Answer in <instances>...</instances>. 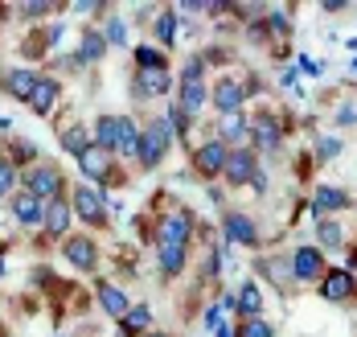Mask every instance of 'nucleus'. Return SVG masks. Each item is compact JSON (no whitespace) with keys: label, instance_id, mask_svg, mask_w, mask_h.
<instances>
[{"label":"nucleus","instance_id":"nucleus-1","mask_svg":"<svg viewBox=\"0 0 357 337\" xmlns=\"http://www.w3.org/2000/svg\"><path fill=\"white\" fill-rule=\"evenodd\" d=\"M169 144H173V123H169L165 115H152L140 128V156H136V160H140L144 169H156V165L165 160Z\"/></svg>","mask_w":357,"mask_h":337},{"label":"nucleus","instance_id":"nucleus-2","mask_svg":"<svg viewBox=\"0 0 357 337\" xmlns=\"http://www.w3.org/2000/svg\"><path fill=\"white\" fill-rule=\"evenodd\" d=\"M189 234H193L189 210H173V214H165L160 226H156V247H160V251H185Z\"/></svg>","mask_w":357,"mask_h":337},{"label":"nucleus","instance_id":"nucleus-3","mask_svg":"<svg viewBox=\"0 0 357 337\" xmlns=\"http://www.w3.org/2000/svg\"><path fill=\"white\" fill-rule=\"evenodd\" d=\"M62 186H66V177H62L54 165H37L33 173L25 177V193H33L37 202H45V206L62 197Z\"/></svg>","mask_w":357,"mask_h":337},{"label":"nucleus","instance_id":"nucleus-4","mask_svg":"<svg viewBox=\"0 0 357 337\" xmlns=\"http://www.w3.org/2000/svg\"><path fill=\"white\" fill-rule=\"evenodd\" d=\"M250 91H255V82H243V78H234V75H222L218 87H214V107L222 115L238 112V107L250 99Z\"/></svg>","mask_w":357,"mask_h":337},{"label":"nucleus","instance_id":"nucleus-5","mask_svg":"<svg viewBox=\"0 0 357 337\" xmlns=\"http://www.w3.org/2000/svg\"><path fill=\"white\" fill-rule=\"evenodd\" d=\"M324 271H328V267H324V251L321 247H312V243L296 247V255H291V276H296L300 284H312V280L321 284Z\"/></svg>","mask_w":357,"mask_h":337},{"label":"nucleus","instance_id":"nucleus-6","mask_svg":"<svg viewBox=\"0 0 357 337\" xmlns=\"http://www.w3.org/2000/svg\"><path fill=\"white\" fill-rule=\"evenodd\" d=\"M263 169H259V160H255V152L250 149H230V156H226V169H222V177L230 181V186H255V177H259Z\"/></svg>","mask_w":357,"mask_h":337},{"label":"nucleus","instance_id":"nucleus-7","mask_svg":"<svg viewBox=\"0 0 357 337\" xmlns=\"http://www.w3.org/2000/svg\"><path fill=\"white\" fill-rule=\"evenodd\" d=\"M226 156H230V149H226L222 140H206V144H197V149H193V169H197L202 177H222Z\"/></svg>","mask_w":357,"mask_h":337},{"label":"nucleus","instance_id":"nucleus-8","mask_svg":"<svg viewBox=\"0 0 357 337\" xmlns=\"http://www.w3.org/2000/svg\"><path fill=\"white\" fill-rule=\"evenodd\" d=\"M357 292V276L349 267H328L321 280V297L333 300V304H341V300H349Z\"/></svg>","mask_w":357,"mask_h":337},{"label":"nucleus","instance_id":"nucleus-9","mask_svg":"<svg viewBox=\"0 0 357 337\" xmlns=\"http://www.w3.org/2000/svg\"><path fill=\"white\" fill-rule=\"evenodd\" d=\"M222 230H226V243H238V247H259V226L250 223L243 210H226V214H222Z\"/></svg>","mask_w":357,"mask_h":337},{"label":"nucleus","instance_id":"nucleus-10","mask_svg":"<svg viewBox=\"0 0 357 337\" xmlns=\"http://www.w3.org/2000/svg\"><path fill=\"white\" fill-rule=\"evenodd\" d=\"M74 214L78 218H86V223H107V197L99 193V189H91V186H78L74 189Z\"/></svg>","mask_w":357,"mask_h":337},{"label":"nucleus","instance_id":"nucleus-11","mask_svg":"<svg viewBox=\"0 0 357 337\" xmlns=\"http://www.w3.org/2000/svg\"><path fill=\"white\" fill-rule=\"evenodd\" d=\"M62 251H66V260H70L78 271H95V263H99V247H95V239H86V234L66 239Z\"/></svg>","mask_w":357,"mask_h":337},{"label":"nucleus","instance_id":"nucleus-12","mask_svg":"<svg viewBox=\"0 0 357 337\" xmlns=\"http://www.w3.org/2000/svg\"><path fill=\"white\" fill-rule=\"evenodd\" d=\"M58 78H50V75H41L37 78V87H33V95H29V112L33 115H50L54 112V103H58Z\"/></svg>","mask_w":357,"mask_h":337},{"label":"nucleus","instance_id":"nucleus-13","mask_svg":"<svg viewBox=\"0 0 357 337\" xmlns=\"http://www.w3.org/2000/svg\"><path fill=\"white\" fill-rule=\"evenodd\" d=\"M13 218L21 226H45V202H37L33 193H17L13 197Z\"/></svg>","mask_w":357,"mask_h":337},{"label":"nucleus","instance_id":"nucleus-14","mask_svg":"<svg viewBox=\"0 0 357 337\" xmlns=\"http://www.w3.org/2000/svg\"><path fill=\"white\" fill-rule=\"evenodd\" d=\"M247 132H250V140H255L259 149H280V140H284V128H280L275 115H259Z\"/></svg>","mask_w":357,"mask_h":337},{"label":"nucleus","instance_id":"nucleus-15","mask_svg":"<svg viewBox=\"0 0 357 337\" xmlns=\"http://www.w3.org/2000/svg\"><path fill=\"white\" fill-rule=\"evenodd\" d=\"M78 165H82V173H86V177H95L99 186H107V181H119V173L111 169L107 152H99V149L82 152V156H78Z\"/></svg>","mask_w":357,"mask_h":337},{"label":"nucleus","instance_id":"nucleus-16","mask_svg":"<svg viewBox=\"0 0 357 337\" xmlns=\"http://www.w3.org/2000/svg\"><path fill=\"white\" fill-rule=\"evenodd\" d=\"M169 87H173L169 70H140L136 82H132V95H136V99H152V95H165Z\"/></svg>","mask_w":357,"mask_h":337},{"label":"nucleus","instance_id":"nucleus-17","mask_svg":"<svg viewBox=\"0 0 357 337\" xmlns=\"http://www.w3.org/2000/svg\"><path fill=\"white\" fill-rule=\"evenodd\" d=\"M70 218H74V206L66 202V197H58V202L45 206V230H50L54 239H62V234L70 230Z\"/></svg>","mask_w":357,"mask_h":337},{"label":"nucleus","instance_id":"nucleus-18","mask_svg":"<svg viewBox=\"0 0 357 337\" xmlns=\"http://www.w3.org/2000/svg\"><path fill=\"white\" fill-rule=\"evenodd\" d=\"M349 206V193L337 186H321L317 189V197H312V210H317V218H324V214H337V210H345Z\"/></svg>","mask_w":357,"mask_h":337},{"label":"nucleus","instance_id":"nucleus-19","mask_svg":"<svg viewBox=\"0 0 357 337\" xmlns=\"http://www.w3.org/2000/svg\"><path fill=\"white\" fill-rule=\"evenodd\" d=\"M177 107L185 115H197L202 112V103H206V99H210V91H206V82H202V78H197V82H177Z\"/></svg>","mask_w":357,"mask_h":337},{"label":"nucleus","instance_id":"nucleus-20","mask_svg":"<svg viewBox=\"0 0 357 337\" xmlns=\"http://www.w3.org/2000/svg\"><path fill=\"white\" fill-rule=\"evenodd\" d=\"M95 292H99V304L107 308L111 317H119V321L128 317V308H132V304H128V297H123V292H119L115 284H107V280H99V284H95Z\"/></svg>","mask_w":357,"mask_h":337},{"label":"nucleus","instance_id":"nucleus-21","mask_svg":"<svg viewBox=\"0 0 357 337\" xmlns=\"http://www.w3.org/2000/svg\"><path fill=\"white\" fill-rule=\"evenodd\" d=\"M37 78H41V75H33V70H13V75H4V91H8L13 99L29 103V95H33Z\"/></svg>","mask_w":357,"mask_h":337},{"label":"nucleus","instance_id":"nucleus-22","mask_svg":"<svg viewBox=\"0 0 357 337\" xmlns=\"http://www.w3.org/2000/svg\"><path fill=\"white\" fill-rule=\"evenodd\" d=\"M115 152L140 156V123H136L132 115H119V144H115Z\"/></svg>","mask_w":357,"mask_h":337},{"label":"nucleus","instance_id":"nucleus-23","mask_svg":"<svg viewBox=\"0 0 357 337\" xmlns=\"http://www.w3.org/2000/svg\"><path fill=\"white\" fill-rule=\"evenodd\" d=\"M115 144H119V115H103V119L95 123V149L115 152Z\"/></svg>","mask_w":357,"mask_h":337},{"label":"nucleus","instance_id":"nucleus-24","mask_svg":"<svg viewBox=\"0 0 357 337\" xmlns=\"http://www.w3.org/2000/svg\"><path fill=\"white\" fill-rule=\"evenodd\" d=\"M91 132L82 128V123H70V128H62V149L70 152V156H82V152H91Z\"/></svg>","mask_w":357,"mask_h":337},{"label":"nucleus","instance_id":"nucleus-25","mask_svg":"<svg viewBox=\"0 0 357 337\" xmlns=\"http://www.w3.org/2000/svg\"><path fill=\"white\" fill-rule=\"evenodd\" d=\"M218 132H222V144H238V140L247 136V119H243V112L218 115Z\"/></svg>","mask_w":357,"mask_h":337},{"label":"nucleus","instance_id":"nucleus-26","mask_svg":"<svg viewBox=\"0 0 357 337\" xmlns=\"http://www.w3.org/2000/svg\"><path fill=\"white\" fill-rule=\"evenodd\" d=\"M234 300H238V313H243L247 321H255V317L263 313V292H259V284H255V280H250V284H243Z\"/></svg>","mask_w":357,"mask_h":337},{"label":"nucleus","instance_id":"nucleus-27","mask_svg":"<svg viewBox=\"0 0 357 337\" xmlns=\"http://www.w3.org/2000/svg\"><path fill=\"white\" fill-rule=\"evenodd\" d=\"M148 325H152V308H144V304H132V308H128V317L119 321V329H123V334H128V337L144 334Z\"/></svg>","mask_w":357,"mask_h":337},{"label":"nucleus","instance_id":"nucleus-28","mask_svg":"<svg viewBox=\"0 0 357 337\" xmlns=\"http://www.w3.org/2000/svg\"><path fill=\"white\" fill-rule=\"evenodd\" d=\"M317 243H321L324 251H337V247L345 243V230H341V223H333V218H321V223H317Z\"/></svg>","mask_w":357,"mask_h":337},{"label":"nucleus","instance_id":"nucleus-29","mask_svg":"<svg viewBox=\"0 0 357 337\" xmlns=\"http://www.w3.org/2000/svg\"><path fill=\"white\" fill-rule=\"evenodd\" d=\"M103 54H107V38L95 33V29H86V33H82V54H78V62H99Z\"/></svg>","mask_w":357,"mask_h":337},{"label":"nucleus","instance_id":"nucleus-30","mask_svg":"<svg viewBox=\"0 0 357 337\" xmlns=\"http://www.w3.org/2000/svg\"><path fill=\"white\" fill-rule=\"evenodd\" d=\"M177 38V13L173 8H160V17H156V41L160 45H173Z\"/></svg>","mask_w":357,"mask_h":337},{"label":"nucleus","instance_id":"nucleus-31","mask_svg":"<svg viewBox=\"0 0 357 337\" xmlns=\"http://www.w3.org/2000/svg\"><path fill=\"white\" fill-rule=\"evenodd\" d=\"M136 66L140 70H165V54L156 45H136Z\"/></svg>","mask_w":357,"mask_h":337},{"label":"nucleus","instance_id":"nucleus-32","mask_svg":"<svg viewBox=\"0 0 357 337\" xmlns=\"http://www.w3.org/2000/svg\"><path fill=\"white\" fill-rule=\"evenodd\" d=\"M259 267H263V271H267V276H271V280H275L280 288H287V276H291V260H263Z\"/></svg>","mask_w":357,"mask_h":337},{"label":"nucleus","instance_id":"nucleus-33","mask_svg":"<svg viewBox=\"0 0 357 337\" xmlns=\"http://www.w3.org/2000/svg\"><path fill=\"white\" fill-rule=\"evenodd\" d=\"M181 267H185V251H160V276H181Z\"/></svg>","mask_w":357,"mask_h":337},{"label":"nucleus","instance_id":"nucleus-34","mask_svg":"<svg viewBox=\"0 0 357 337\" xmlns=\"http://www.w3.org/2000/svg\"><path fill=\"white\" fill-rule=\"evenodd\" d=\"M13 186H17V169H13V160H4V156H0V197H8Z\"/></svg>","mask_w":357,"mask_h":337},{"label":"nucleus","instance_id":"nucleus-35","mask_svg":"<svg viewBox=\"0 0 357 337\" xmlns=\"http://www.w3.org/2000/svg\"><path fill=\"white\" fill-rule=\"evenodd\" d=\"M103 38H107V45H128V25H123L119 17H111V25H107Z\"/></svg>","mask_w":357,"mask_h":337},{"label":"nucleus","instance_id":"nucleus-36","mask_svg":"<svg viewBox=\"0 0 357 337\" xmlns=\"http://www.w3.org/2000/svg\"><path fill=\"white\" fill-rule=\"evenodd\" d=\"M165 119L173 123V136H185V132H189V119H193V115H185L181 107H169V112H165Z\"/></svg>","mask_w":357,"mask_h":337},{"label":"nucleus","instance_id":"nucleus-37","mask_svg":"<svg viewBox=\"0 0 357 337\" xmlns=\"http://www.w3.org/2000/svg\"><path fill=\"white\" fill-rule=\"evenodd\" d=\"M238 334H243V337H275V334H271V325H267V321H259V317H255V321H247Z\"/></svg>","mask_w":357,"mask_h":337},{"label":"nucleus","instance_id":"nucleus-38","mask_svg":"<svg viewBox=\"0 0 357 337\" xmlns=\"http://www.w3.org/2000/svg\"><path fill=\"white\" fill-rule=\"evenodd\" d=\"M317 152H321V160H333V156H341V140L337 136H324Z\"/></svg>","mask_w":357,"mask_h":337},{"label":"nucleus","instance_id":"nucleus-39","mask_svg":"<svg viewBox=\"0 0 357 337\" xmlns=\"http://www.w3.org/2000/svg\"><path fill=\"white\" fill-rule=\"evenodd\" d=\"M206 325H210V329H218V325H222V304L206 308Z\"/></svg>","mask_w":357,"mask_h":337},{"label":"nucleus","instance_id":"nucleus-40","mask_svg":"<svg viewBox=\"0 0 357 337\" xmlns=\"http://www.w3.org/2000/svg\"><path fill=\"white\" fill-rule=\"evenodd\" d=\"M33 156H37V149L29 144V140H21V144H17V160H33Z\"/></svg>","mask_w":357,"mask_h":337},{"label":"nucleus","instance_id":"nucleus-41","mask_svg":"<svg viewBox=\"0 0 357 337\" xmlns=\"http://www.w3.org/2000/svg\"><path fill=\"white\" fill-rule=\"evenodd\" d=\"M54 4H41V0H33V4H25V17H41V13H50Z\"/></svg>","mask_w":357,"mask_h":337},{"label":"nucleus","instance_id":"nucleus-42","mask_svg":"<svg viewBox=\"0 0 357 337\" xmlns=\"http://www.w3.org/2000/svg\"><path fill=\"white\" fill-rule=\"evenodd\" d=\"M337 123H357V107H341L337 112Z\"/></svg>","mask_w":357,"mask_h":337},{"label":"nucleus","instance_id":"nucleus-43","mask_svg":"<svg viewBox=\"0 0 357 337\" xmlns=\"http://www.w3.org/2000/svg\"><path fill=\"white\" fill-rule=\"evenodd\" d=\"M271 29H280V33H287V17H284V13H271Z\"/></svg>","mask_w":357,"mask_h":337},{"label":"nucleus","instance_id":"nucleus-44","mask_svg":"<svg viewBox=\"0 0 357 337\" xmlns=\"http://www.w3.org/2000/svg\"><path fill=\"white\" fill-rule=\"evenodd\" d=\"M321 8L324 13H341V8H349V4H345V0H324Z\"/></svg>","mask_w":357,"mask_h":337},{"label":"nucleus","instance_id":"nucleus-45","mask_svg":"<svg viewBox=\"0 0 357 337\" xmlns=\"http://www.w3.org/2000/svg\"><path fill=\"white\" fill-rule=\"evenodd\" d=\"M218 337H243L234 325H218Z\"/></svg>","mask_w":357,"mask_h":337},{"label":"nucleus","instance_id":"nucleus-46","mask_svg":"<svg viewBox=\"0 0 357 337\" xmlns=\"http://www.w3.org/2000/svg\"><path fill=\"white\" fill-rule=\"evenodd\" d=\"M354 70H357V54H354Z\"/></svg>","mask_w":357,"mask_h":337},{"label":"nucleus","instance_id":"nucleus-47","mask_svg":"<svg viewBox=\"0 0 357 337\" xmlns=\"http://www.w3.org/2000/svg\"><path fill=\"white\" fill-rule=\"evenodd\" d=\"M148 337H165V334H148Z\"/></svg>","mask_w":357,"mask_h":337}]
</instances>
